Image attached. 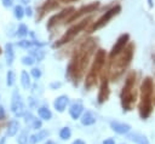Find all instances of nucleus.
Here are the masks:
<instances>
[{
	"label": "nucleus",
	"mask_w": 155,
	"mask_h": 144,
	"mask_svg": "<svg viewBox=\"0 0 155 144\" xmlns=\"http://www.w3.org/2000/svg\"><path fill=\"white\" fill-rule=\"evenodd\" d=\"M18 127H19V123L18 121L16 120H12L10 123H8V129H7V134L8 136H15L18 131Z\"/></svg>",
	"instance_id": "23"
},
{
	"label": "nucleus",
	"mask_w": 155,
	"mask_h": 144,
	"mask_svg": "<svg viewBox=\"0 0 155 144\" xmlns=\"http://www.w3.org/2000/svg\"><path fill=\"white\" fill-rule=\"evenodd\" d=\"M101 76H102V82L98 92V103H104L108 99L109 92H110L109 91V64L105 69L102 70Z\"/></svg>",
	"instance_id": "9"
},
{
	"label": "nucleus",
	"mask_w": 155,
	"mask_h": 144,
	"mask_svg": "<svg viewBox=\"0 0 155 144\" xmlns=\"http://www.w3.org/2000/svg\"><path fill=\"white\" fill-rule=\"evenodd\" d=\"M73 144H85V142H82V140H80V139H76Z\"/></svg>",
	"instance_id": "40"
},
{
	"label": "nucleus",
	"mask_w": 155,
	"mask_h": 144,
	"mask_svg": "<svg viewBox=\"0 0 155 144\" xmlns=\"http://www.w3.org/2000/svg\"><path fill=\"white\" fill-rule=\"evenodd\" d=\"M19 2H22V4H24V5H28V4L30 2V0H19Z\"/></svg>",
	"instance_id": "41"
},
{
	"label": "nucleus",
	"mask_w": 155,
	"mask_h": 144,
	"mask_svg": "<svg viewBox=\"0 0 155 144\" xmlns=\"http://www.w3.org/2000/svg\"><path fill=\"white\" fill-rule=\"evenodd\" d=\"M67 104H68V97H67V96H59L58 98H56V100H54V103H53L54 109L58 110L59 113L64 111Z\"/></svg>",
	"instance_id": "15"
},
{
	"label": "nucleus",
	"mask_w": 155,
	"mask_h": 144,
	"mask_svg": "<svg viewBox=\"0 0 155 144\" xmlns=\"http://www.w3.org/2000/svg\"><path fill=\"white\" fill-rule=\"evenodd\" d=\"M99 2L98 1H96V2H91V4H88V5H84L82 7H80L79 10H75L67 19H65V22L64 23H73V22H75L76 19H79L81 16H85V15H88V13H92V12H94L98 7H99Z\"/></svg>",
	"instance_id": "8"
},
{
	"label": "nucleus",
	"mask_w": 155,
	"mask_h": 144,
	"mask_svg": "<svg viewBox=\"0 0 155 144\" xmlns=\"http://www.w3.org/2000/svg\"><path fill=\"white\" fill-rule=\"evenodd\" d=\"M82 110H84L82 104H80V103H74V104L70 106V109H69V114H70V116H71L73 119L76 120V119H79V116L81 115Z\"/></svg>",
	"instance_id": "16"
},
{
	"label": "nucleus",
	"mask_w": 155,
	"mask_h": 144,
	"mask_svg": "<svg viewBox=\"0 0 155 144\" xmlns=\"http://www.w3.org/2000/svg\"><path fill=\"white\" fill-rule=\"evenodd\" d=\"M24 12H25V15H27L28 17H31V16H33V10H31V7H29V6L25 8Z\"/></svg>",
	"instance_id": "35"
},
{
	"label": "nucleus",
	"mask_w": 155,
	"mask_h": 144,
	"mask_svg": "<svg viewBox=\"0 0 155 144\" xmlns=\"http://www.w3.org/2000/svg\"><path fill=\"white\" fill-rule=\"evenodd\" d=\"M11 109L12 111L17 115V116H22L23 113H24V104H23V100L21 98V94L16 91L12 96V103H11Z\"/></svg>",
	"instance_id": "13"
},
{
	"label": "nucleus",
	"mask_w": 155,
	"mask_h": 144,
	"mask_svg": "<svg viewBox=\"0 0 155 144\" xmlns=\"http://www.w3.org/2000/svg\"><path fill=\"white\" fill-rule=\"evenodd\" d=\"M0 144H5V137H2V138L0 139Z\"/></svg>",
	"instance_id": "42"
},
{
	"label": "nucleus",
	"mask_w": 155,
	"mask_h": 144,
	"mask_svg": "<svg viewBox=\"0 0 155 144\" xmlns=\"http://www.w3.org/2000/svg\"><path fill=\"white\" fill-rule=\"evenodd\" d=\"M70 134H71V132H70V128H68V127L62 128L61 132H59V137H61L62 139H68V138L70 137Z\"/></svg>",
	"instance_id": "27"
},
{
	"label": "nucleus",
	"mask_w": 155,
	"mask_h": 144,
	"mask_svg": "<svg viewBox=\"0 0 155 144\" xmlns=\"http://www.w3.org/2000/svg\"><path fill=\"white\" fill-rule=\"evenodd\" d=\"M136 50V45L133 42H128V45L114 58H111L109 63V77L111 81H117V79L125 73V70L131 64Z\"/></svg>",
	"instance_id": "2"
},
{
	"label": "nucleus",
	"mask_w": 155,
	"mask_h": 144,
	"mask_svg": "<svg viewBox=\"0 0 155 144\" xmlns=\"http://www.w3.org/2000/svg\"><path fill=\"white\" fill-rule=\"evenodd\" d=\"M27 140H28V138H27V132H22L21 136L18 137V143H19V144H27Z\"/></svg>",
	"instance_id": "31"
},
{
	"label": "nucleus",
	"mask_w": 155,
	"mask_h": 144,
	"mask_svg": "<svg viewBox=\"0 0 155 144\" xmlns=\"http://www.w3.org/2000/svg\"><path fill=\"white\" fill-rule=\"evenodd\" d=\"M30 57L35 62H40L45 57V51H42L41 48H33V50H30Z\"/></svg>",
	"instance_id": "20"
},
{
	"label": "nucleus",
	"mask_w": 155,
	"mask_h": 144,
	"mask_svg": "<svg viewBox=\"0 0 155 144\" xmlns=\"http://www.w3.org/2000/svg\"><path fill=\"white\" fill-rule=\"evenodd\" d=\"M1 2H2V5H4L5 7H10V6H12V4H13L12 0H1Z\"/></svg>",
	"instance_id": "34"
},
{
	"label": "nucleus",
	"mask_w": 155,
	"mask_h": 144,
	"mask_svg": "<svg viewBox=\"0 0 155 144\" xmlns=\"http://www.w3.org/2000/svg\"><path fill=\"white\" fill-rule=\"evenodd\" d=\"M128 41H130V34H127V33L121 34V35L117 38V40L115 41V45L113 46V48H111V51H110V53H109L110 59L114 58L116 54H119V53L125 48V46L128 44Z\"/></svg>",
	"instance_id": "11"
},
{
	"label": "nucleus",
	"mask_w": 155,
	"mask_h": 144,
	"mask_svg": "<svg viewBox=\"0 0 155 144\" xmlns=\"http://www.w3.org/2000/svg\"><path fill=\"white\" fill-rule=\"evenodd\" d=\"M45 42H39V41H30V40H21L18 41V46L23 47V48H28V47H33V46H38V47H42L45 46Z\"/></svg>",
	"instance_id": "17"
},
{
	"label": "nucleus",
	"mask_w": 155,
	"mask_h": 144,
	"mask_svg": "<svg viewBox=\"0 0 155 144\" xmlns=\"http://www.w3.org/2000/svg\"><path fill=\"white\" fill-rule=\"evenodd\" d=\"M113 131H115L116 133H120V134H125L127 132H130L131 129V126L127 125V123H121V122H116V121H113L110 123Z\"/></svg>",
	"instance_id": "14"
},
{
	"label": "nucleus",
	"mask_w": 155,
	"mask_h": 144,
	"mask_svg": "<svg viewBox=\"0 0 155 144\" xmlns=\"http://www.w3.org/2000/svg\"><path fill=\"white\" fill-rule=\"evenodd\" d=\"M130 139L137 142L138 144H149L148 139H147L144 136L139 134V133H132V134H130Z\"/></svg>",
	"instance_id": "22"
},
{
	"label": "nucleus",
	"mask_w": 155,
	"mask_h": 144,
	"mask_svg": "<svg viewBox=\"0 0 155 144\" xmlns=\"http://www.w3.org/2000/svg\"><path fill=\"white\" fill-rule=\"evenodd\" d=\"M0 53H1V47H0Z\"/></svg>",
	"instance_id": "45"
},
{
	"label": "nucleus",
	"mask_w": 155,
	"mask_h": 144,
	"mask_svg": "<svg viewBox=\"0 0 155 144\" xmlns=\"http://www.w3.org/2000/svg\"><path fill=\"white\" fill-rule=\"evenodd\" d=\"M31 75L35 77V79H39L41 76V70L39 68H33L31 69Z\"/></svg>",
	"instance_id": "32"
},
{
	"label": "nucleus",
	"mask_w": 155,
	"mask_h": 144,
	"mask_svg": "<svg viewBox=\"0 0 155 144\" xmlns=\"http://www.w3.org/2000/svg\"><path fill=\"white\" fill-rule=\"evenodd\" d=\"M5 56H6V62L8 65H11L13 63L15 59V53H13V48H12V44H7L5 47Z\"/></svg>",
	"instance_id": "18"
},
{
	"label": "nucleus",
	"mask_w": 155,
	"mask_h": 144,
	"mask_svg": "<svg viewBox=\"0 0 155 144\" xmlns=\"http://www.w3.org/2000/svg\"><path fill=\"white\" fill-rule=\"evenodd\" d=\"M58 2H59L58 0H46V1L40 6V8H39L38 17H36V22H38V21H41V19L44 18V16H45L47 12H50V11H52V10H54V8H57L58 5H59Z\"/></svg>",
	"instance_id": "12"
},
{
	"label": "nucleus",
	"mask_w": 155,
	"mask_h": 144,
	"mask_svg": "<svg viewBox=\"0 0 155 144\" xmlns=\"http://www.w3.org/2000/svg\"><path fill=\"white\" fill-rule=\"evenodd\" d=\"M148 1H149V5H150V6H153V2H151V0H148Z\"/></svg>",
	"instance_id": "44"
},
{
	"label": "nucleus",
	"mask_w": 155,
	"mask_h": 144,
	"mask_svg": "<svg viewBox=\"0 0 155 144\" xmlns=\"http://www.w3.org/2000/svg\"><path fill=\"white\" fill-rule=\"evenodd\" d=\"M61 86V82H53V83H51V87L52 88H56V87H59Z\"/></svg>",
	"instance_id": "38"
},
{
	"label": "nucleus",
	"mask_w": 155,
	"mask_h": 144,
	"mask_svg": "<svg viewBox=\"0 0 155 144\" xmlns=\"http://www.w3.org/2000/svg\"><path fill=\"white\" fill-rule=\"evenodd\" d=\"M45 144H56V143H54V142H51V140H48V142H47V143H45Z\"/></svg>",
	"instance_id": "43"
},
{
	"label": "nucleus",
	"mask_w": 155,
	"mask_h": 144,
	"mask_svg": "<svg viewBox=\"0 0 155 144\" xmlns=\"http://www.w3.org/2000/svg\"><path fill=\"white\" fill-rule=\"evenodd\" d=\"M121 12V5H115V6H113L111 8H109L108 11H105L91 27H90V29H88V33H93V31H97L98 29H101V28H103L104 25H107L109 22H110V19L113 18V17H115V16H117L119 13Z\"/></svg>",
	"instance_id": "7"
},
{
	"label": "nucleus",
	"mask_w": 155,
	"mask_h": 144,
	"mask_svg": "<svg viewBox=\"0 0 155 144\" xmlns=\"http://www.w3.org/2000/svg\"><path fill=\"white\" fill-rule=\"evenodd\" d=\"M28 34V28L24 25V24H21L18 27V31H17V35L18 36H25Z\"/></svg>",
	"instance_id": "28"
},
{
	"label": "nucleus",
	"mask_w": 155,
	"mask_h": 144,
	"mask_svg": "<svg viewBox=\"0 0 155 144\" xmlns=\"http://www.w3.org/2000/svg\"><path fill=\"white\" fill-rule=\"evenodd\" d=\"M13 83H15V73L12 70H8L7 71V85L12 86Z\"/></svg>",
	"instance_id": "29"
},
{
	"label": "nucleus",
	"mask_w": 155,
	"mask_h": 144,
	"mask_svg": "<svg viewBox=\"0 0 155 144\" xmlns=\"http://www.w3.org/2000/svg\"><path fill=\"white\" fill-rule=\"evenodd\" d=\"M38 113H39V116H40L41 119H44V120H50L51 116H52L50 109L46 108V106H41V108L38 110Z\"/></svg>",
	"instance_id": "24"
},
{
	"label": "nucleus",
	"mask_w": 155,
	"mask_h": 144,
	"mask_svg": "<svg viewBox=\"0 0 155 144\" xmlns=\"http://www.w3.org/2000/svg\"><path fill=\"white\" fill-rule=\"evenodd\" d=\"M96 48H97V39L87 38L74 51L67 68V76L73 81L74 85H78L81 77L84 76L85 70L90 63V59L96 52Z\"/></svg>",
	"instance_id": "1"
},
{
	"label": "nucleus",
	"mask_w": 155,
	"mask_h": 144,
	"mask_svg": "<svg viewBox=\"0 0 155 144\" xmlns=\"http://www.w3.org/2000/svg\"><path fill=\"white\" fill-rule=\"evenodd\" d=\"M81 122H82V125H85V126H90V125H93V123L96 122V117H94V115H93L91 111H86V113L82 115Z\"/></svg>",
	"instance_id": "19"
},
{
	"label": "nucleus",
	"mask_w": 155,
	"mask_h": 144,
	"mask_svg": "<svg viewBox=\"0 0 155 144\" xmlns=\"http://www.w3.org/2000/svg\"><path fill=\"white\" fill-rule=\"evenodd\" d=\"M61 2H64V4H68V2H74V1H78V0H58Z\"/></svg>",
	"instance_id": "39"
},
{
	"label": "nucleus",
	"mask_w": 155,
	"mask_h": 144,
	"mask_svg": "<svg viewBox=\"0 0 155 144\" xmlns=\"http://www.w3.org/2000/svg\"><path fill=\"white\" fill-rule=\"evenodd\" d=\"M136 80H137V74L134 70L130 71L128 75L126 76V80H125V83H124V87H122V91H121V105L124 108V110H131L132 109V105L136 100V97H137V92H136Z\"/></svg>",
	"instance_id": "5"
},
{
	"label": "nucleus",
	"mask_w": 155,
	"mask_h": 144,
	"mask_svg": "<svg viewBox=\"0 0 155 144\" xmlns=\"http://www.w3.org/2000/svg\"><path fill=\"white\" fill-rule=\"evenodd\" d=\"M105 61H107V52L103 48L97 50L96 54H94L93 63L91 65V69L88 70L86 80H85V88L86 90H90L91 87H93L96 85V82L98 80V76L101 75L102 70L104 69Z\"/></svg>",
	"instance_id": "4"
},
{
	"label": "nucleus",
	"mask_w": 155,
	"mask_h": 144,
	"mask_svg": "<svg viewBox=\"0 0 155 144\" xmlns=\"http://www.w3.org/2000/svg\"><path fill=\"white\" fill-rule=\"evenodd\" d=\"M5 117V110H4V108L0 105V120H2Z\"/></svg>",
	"instance_id": "36"
},
{
	"label": "nucleus",
	"mask_w": 155,
	"mask_h": 144,
	"mask_svg": "<svg viewBox=\"0 0 155 144\" xmlns=\"http://www.w3.org/2000/svg\"><path fill=\"white\" fill-rule=\"evenodd\" d=\"M74 11H75V8H74L73 6H70V7H67V8L62 10L61 12L53 15V16L48 19V22H47V24H46V28H47L48 30H51V29H52L54 25H57L59 22H65V19H67Z\"/></svg>",
	"instance_id": "10"
},
{
	"label": "nucleus",
	"mask_w": 155,
	"mask_h": 144,
	"mask_svg": "<svg viewBox=\"0 0 155 144\" xmlns=\"http://www.w3.org/2000/svg\"><path fill=\"white\" fill-rule=\"evenodd\" d=\"M92 19H93V16L90 15L88 17L84 18L82 21H80V22H78L76 24H74L73 27H70V28L65 31V34H64L59 40H57V41L53 44V47H54V48H56V47H61V46H63V45H65V44L73 41V40L75 39V36H76L79 33H81V31L90 24V22H91Z\"/></svg>",
	"instance_id": "6"
},
{
	"label": "nucleus",
	"mask_w": 155,
	"mask_h": 144,
	"mask_svg": "<svg viewBox=\"0 0 155 144\" xmlns=\"http://www.w3.org/2000/svg\"><path fill=\"white\" fill-rule=\"evenodd\" d=\"M13 12H15V17H16V18H18V19H22V18H23V16H24V10H23V7H22L21 5L15 6Z\"/></svg>",
	"instance_id": "26"
},
{
	"label": "nucleus",
	"mask_w": 155,
	"mask_h": 144,
	"mask_svg": "<svg viewBox=\"0 0 155 144\" xmlns=\"http://www.w3.org/2000/svg\"><path fill=\"white\" fill-rule=\"evenodd\" d=\"M48 136V132L47 131H40L38 134H33L31 137H30V139H29V142H30V144H35L36 142H40V140H42L45 137H47Z\"/></svg>",
	"instance_id": "21"
},
{
	"label": "nucleus",
	"mask_w": 155,
	"mask_h": 144,
	"mask_svg": "<svg viewBox=\"0 0 155 144\" xmlns=\"http://www.w3.org/2000/svg\"><path fill=\"white\" fill-rule=\"evenodd\" d=\"M153 92L154 83L150 76L144 77L140 86V102H139V116L145 120L153 111Z\"/></svg>",
	"instance_id": "3"
},
{
	"label": "nucleus",
	"mask_w": 155,
	"mask_h": 144,
	"mask_svg": "<svg viewBox=\"0 0 155 144\" xmlns=\"http://www.w3.org/2000/svg\"><path fill=\"white\" fill-rule=\"evenodd\" d=\"M103 144H115V142H114L111 138H109V139H105V140L103 142Z\"/></svg>",
	"instance_id": "37"
},
{
	"label": "nucleus",
	"mask_w": 155,
	"mask_h": 144,
	"mask_svg": "<svg viewBox=\"0 0 155 144\" xmlns=\"http://www.w3.org/2000/svg\"><path fill=\"white\" fill-rule=\"evenodd\" d=\"M21 81H22V86L24 87V88H28L29 86H30V76H29V74L27 73V71H22V74H21Z\"/></svg>",
	"instance_id": "25"
},
{
	"label": "nucleus",
	"mask_w": 155,
	"mask_h": 144,
	"mask_svg": "<svg viewBox=\"0 0 155 144\" xmlns=\"http://www.w3.org/2000/svg\"><path fill=\"white\" fill-rule=\"evenodd\" d=\"M31 127H33V128H35V129L40 128V127H41V121H39L38 119H35V121L31 123Z\"/></svg>",
	"instance_id": "33"
},
{
	"label": "nucleus",
	"mask_w": 155,
	"mask_h": 144,
	"mask_svg": "<svg viewBox=\"0 0 155 144\" xmlns=\"http://www.w3.org/2000/svg\"><path fill=\"white\" fill-rule=\"evenodd\" d=\"M34 62H35V61H34L30 56H24V57H22V63L25 64V65H33Z\"/></svg>",
	"instance_id": "30"
}]
</instances>
